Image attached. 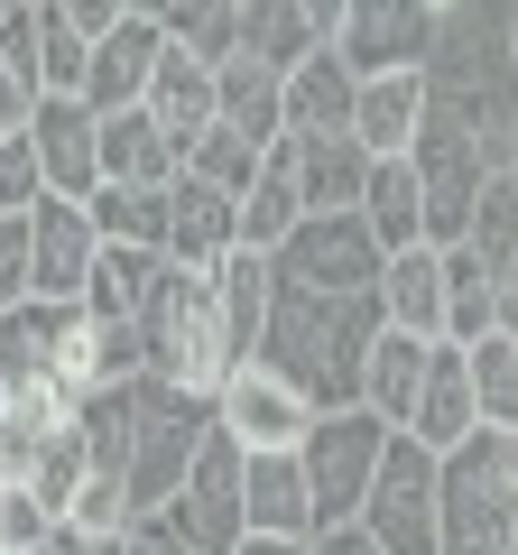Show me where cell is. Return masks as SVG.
<instances>
[{
  "mask_svg": "<svg viewBox=\"0 0 518 555\" xmlns=\"http://www.w3.org/2000/svg\"><path fill=\"white\" fill-rule=\"evenodd\" d=\"M65 518H75V528H140V509H130V491H120V481H83V491H75V509H65Z\"/></svg>",
  "mask_w": 518,
  "mask_h": 555,
  "instance_id": "obj_40",
  "label": "cell"
},
{
  "mask_svg": "<svg viewBox=\"0 0 518 555\" xmlns=\"http://www.w3.org/2000/svg\"><path fill=\"white\" fill-rule=\"evenodd\" d=\"M306 555H379V537L361 528V518H342V528H315V537H306Z\"/></svg>",
  "mask_w": 518,
  "mask_h": 555,
  "instance_id": "obj_43",
  "label": "cell"
},
{
  "mask_svg": "<svg viewBox=\"0 0 518 555\" xmlns=\"http://www.w3.org/2000/svg\"><path fill=\"white\" fill-rule=\"evenodd\" d=\"M426 361H436V343H426V334L379 324L371 352H361V408L389 416V426H407V416H417V389H426Z\"/></svg>",
  "mask_w": 518,
  "mask_h": 555,
  "instance_id": "obj_21",
  "label": "cell"
},
{
  "mask_svg": "<svg viewBox=\"0 0 518 555\" xmlns=\"http://www.w3.org/2000/svg\"><path fill=\"white\" fill-rule=\"evenodd\" d=\"M500 38H509V65H518V0H500Z\"/></svg>",
  "mask_w": 518,
  "mask_h": 555,
  "instance_id": "obj_50",
  "label": "cell"
},
{
  "mask_svg": "<svg viewBox=\"0 0 518 555\" xmlns=\"http://www.w3.org/2000/svg\"><path fill=\"white\" fill-rule=\"evenodd\" d=\"M10 10H20V0H0V20H10Z\"/></svg>",
  "mask_w": 518,
  "mask_h": 555,
  "instance_id": "obj_52",
  "label": "cell"
},
{
  "mask_svg": "<svg viewBox=\"0 0 518 555\" xmlns=\"http://www.w3.org/2000/svg\"><path fill=\"white\" fill-rule=\"evenodd\" d=\"M102 177H112V185H177L185 177V149L130 102V112L102 120Z\"/></svg>",
  "mask_w": 518,
  "mask_h": 555,
  "instance_id": "obj_23",
  "label": "cell"
},
{
  "mask_svg": "<svg viewBox=\"0 0 518 555\" xmlns=\"http://www.w3.org/2000/svg\"><path fill=\"white\" fill-rule=\"evenodd\" d=\"M47 528H56V518L38 509V491H28V481H0V555L47 546Z\"/></svg>",
  "mask_w": 518,
  "mask_h": 555,
  "instance_id": "obj_38",
  "label": "cell"
},
{
  "mask_svg": "<svg viewBox=\"0 0 518 555\" xmlns=\"http://www.w3.org/2000/svg\"><path fill=\"white\" fill-rule=\"evenodd\" d=\"M38 297V269H28V214H0V315Z\"/></svg>",
  "mask_w": 518,
  "mask_h": 555,
  "instance_id": "obj_39",
  "label": "cell"
},
{
  "mask_svg": "<svg viewBox=\"0 0 518 555\" xmlns=\"http://www.w3.org/2000/svg\"><path fill=\"white\" fill-rule=\"evenodd\" d=\"M0 139H10V130H0Z\"/></svg>",
  "mask_w": 518,
  "mask_h": 555,
  "instance_id": "obj_56",
  "label": "cell"
},
{
  "mask_svg": "<svg viewBox=\"0 0 518 555\" xmlns=\"http://www.w3.org/2000/svg\"><path fill=\"white\" fill-rule=\"evenodd\" d=\"M213 416H222V436H232L241 454H297L306 426H315V398L287 371H269V361H241L213 389Z\"/></svg>",
  "mask_w": 518,
  "mask_h": 555,
  "instance_id": "obj_10",
  "label": "cell"
},
{
  "mask_svg": "<svg viewBox=\"0 0 518 555\" xmlns=\"http://www.w3.org/2000/svg\"><path fill=\"white\" fill-rule=\"evenodd\" d=\"M56 10H65V20L83 28V38H102V28H120V20H130L120 0H56Z\"/></svg>",
  "mask_w": 518,
  "mask_h": 555,
  "instance_id": "obj_44",
  "label": "cell"
},
{
  "mask_svg": "<svg viewBox=\"0 0 518 555\" xmlns=\"http://www.w3.org/2000/svg\"><path fill=\"white\" fill-rule=\"evenodd\" d=\"M241 509H250L259 537H315V491H306V463L297 454H241Z\"/></svg>",
  "mask_w": 518,
  "mask_h": 555,
  "instance_id": "obj_20",
  "label": "cell"
},
{
  "mask_svg": "<svg viewBox=\"0 0 518 555\" xmlns=\"http://www.w3.org/2000/svg\"><path fill=\"white\" fill-rule=\"evenodd\" d=\"M315 47H334L315 20H306V0H241V56H259V65H306Z\"/></svg>",
  "mask_w": 518,
  "mask_h": 555,
  "instance_id": "obj_29",
  "label": "cell"
},
{
  "mask_svg": "<svg viewBox=\"0 0 518 555\" xmlns=\"http://www.w3.org/2000/svg\"><path fill=\"white\" fill-rule=\"evenodd\" d=\"M28 139H38V167H47V195H93L102 185V120L83 112V93H38L28 112Z\"/></svg>",
  "mask_w": 518,
  "mask_h": 555,
  "instance_id": "obj_13",
  "label": "cell"
},
{
  "mask_svg": "<svg viewBox=\"0 0 518 555\" xmlns=\"http://www.w3.org/2000/svg\"><path fill=\"white\" fill-rule=\"evenodd\" d=\"M167 38H177L185 56H204V65L241 56V0H177V20H167Z\"/></svg>",
  "mask_w": 518,
  "mask_h": 555,
  "instance_id": "obj_36",
  "label": "cell"
},
{
  "mask_svg": "<svg viewBox=\"0 0 518 555\" xmlns=\"http://www.w3.org/2000/svg\"><path fill=\"white\" fill-rule=\"evenodd\" d=\"M436 28H444L436 0H352L342 28H334V56L352 75H399V65L436 56Z\"/></svg>",
  "mask_w": 518,
  "mask_h": 555,
  "instance_id": "obj_11",
  "label": "cell"
},
{
  "mask_svg": "<svg viewBox=\"0 0 518 555\" xmlns=\"http://www.w3.org/2000/svg\"><path fill=\"white\" fill-rule=\"evenodd\" d=\"M120 10H130V20H158V28H167V10H177V0H120Z\"/></svg>",
  "mask_w": 518,
  "mask_h": 555,
  "instance_id": "obj_49",
  "label": "cell"
},
{
  "mask_svg": "<svg viewBox=\"0 0 518 555\" xmlns=\"http://www.w3.org/2000/svg\"><path fill=\"white\" fill-rule=\"evenodd\" d=\"M342 10H352V0H306V20H315L324 38H334V28H342Z\"/></svg>",
  "mask_w": 518,
  "mask_h": 555,
  "instance_id": "obj_48",
  "label": "cell"
},
{
  "mask_svg": "<svg viewBox=\"0 0 518 555\" xmlns=\"http://www.w3.org/2000/svg\"><path fill=\"white\" fill-rule=\"evenodd\" d=\"M481 334H500V315H491V269L454 241V250H444V343H481Z\"/></svg>",
  "mask_w": 518,
  "mask_h": 555,
  "instance_id": "obj_31",
  "label": "cell"
},
{
  "mask_svg": "<svg viewBox=\"0 0 518 555\" xmlns=\"http://www.w3.org/2000/svg\"><path fill=\"white\" fill-rule=\"evenodd\" d=\"M352 102H361V75L315 47L306 65H287V130H352Z\"/></svg>",
  "mask_w": 518,
  "mask_h": 555,
  "instance_id": "obj_25",
  "label": "cell"
},
{
  "mask_svg": "<svg viewBox=\"0 0 518 555\" xmlns=\"http://www.w3.org/2000/svg\"><path fill=\"white\" fill-rule=\"evenodd\" d=\"M148 518H158L185 555H232L241 537H250V509H241V444L213 426V444L185 463V481L167 491V509H148Z\"/></svg>",
  "mask_w": 518,
  "mask_h": 555,
  "instance_id": "obj_7",
  "label": "cell"
},
{
  "mask_svg": "<svg viewBox=\"0 0 518 555\" xmlns=\"http://www.w3.org/2000/svg\"><path fill=\"white\" fill-rule=\"evenodd\" d=\"M167 20H177V10H167Z\"/></svg>",
  "mask_w": 518,
  "mask_h": 555,
  "instance_id": "obj_55",
  "label": "cell"
},
{
  "mask_svg": "<svg viewBox=\"0 0 518 555\" xmlns=\"http://www.w3.org/2000/svg\"><path fill=\"white\" fill-rule=\"evenodd\" d=\"M83 214H93V232H102V241L167 250V185H112V177H102L93 195H83Z\"/></svg>",
  "mask_w": 518,
  "mask_h": 555,
  "instance_id": "obj_30",
  "label": "cell"
},
{
  "mask_svg": "<svg viewBox=\"0 0 518 555\" xmlns=\"http://www.w3.org/2000/svg\"><path fill=\"white\" fill-rule=\"evenodd\" d=\"M436 10H463V0H436Z\"/></svg>",
  "mask_w": 518,
  "mask_h": 555,
  "instance_id": "obj_53",
  "label": "cell"
},
{
  "mask_svg": "<svg viewBox=\"0 0 518 555\" xmlns=\"http://www.w3.org/2000/svg\"><path fill=\"white\" fill-rule=\"evenodd\" d=\"M509 167H518V112H509Z\"/></svg>",
  "mask_w": 518,
  "mask_h": 555,
  "instance_id": "obj_51",
  "label": "cell"
},
{
  "mask_svg": "<svg viewBox=\"0 0 518 555\" xmlns=\"http://www.w3.org/2000/svg\"><path fill=\"white\" fill-rule=\"evenodd\" d=\"M28 112H38V83L0 56V130H28Z\"/></svg>",
  "mask_w": 518,
  "mask_h": 555,
  "instance_id": "obj_42",
  "label": "cell"
},
{
  "mask_svg": "<svg viewBox=\"0 0 518 555\" xmlns=\"http://www.w3.org/2000/svg\"><path fill=\"white\" fill-rule=\"evenodd\" d=\"M509 555H518V546H509Z\"/></svg>",
  "mask_w": 518,
  "mask_h": 555,
  "instance_id": "obj_57",
  "label": "cell"
},
{
  "mask_svg": "<svg viewBox=\"0 0 518 555\" xmlns=\"http://www.w3.org/2000/svg\"><path fill=\"white\" fill-rule=\"evenodd\" d=\"M463 352H472L481 426H518V334H481V343H463Z\"/></svg>",
  "mask_w": 518,
  "mask_h": 555,
  "instance_id": "obj_35",
  "label": "cell"
},
{
  "mask_svg": "<svg viewBox=\"0 0 518 555\" xmlns=\"http://www.w3.org/2000/svg\"><path fill=\"white\" fill-rule=\"evenodd\" d=\"M436 481H444V454H426L417 436H389V454L371 473V500H361V528L379 537V555H444Z\"/></svg>",
  "mask_w": 518,
  "mask_h": 555,
  "instance_id": "obj_8",
  "label": "cell"
},
{
  "mask_svg": "<svg viewBox=\"0 0 518 555\" xmlns=\"http://www.w3.org/2000/svg\"><path fill=\"white\" fill-rule=\"evenodd\" d=\"M130 555H185V546L158 528V518H140V528H130Z\"/></svg>",
  "mask_w": 518,
  "mask_h": 555,
  "instance_id": "obj_46",
  "label": "cell"
},
{
  "mask_svg": "<svg viewBox=\"0 0 518 555\" xmlns=\"http://www.w3.org/2000/svg\"><path fill=\"white\" fill-rule=\"evenodd\" d=\"M463 250H472L481 269L518 259V167H491V177H481V204H472V232H463Z\"/></svg>",
  "mask_w": 518,
  "mask_h": 555,
  "instance_id": "obj_33",
  "label": "cell"
},
{
  "mask_svg": "<svg viewBox=\"0 0 518 555\" xmlns=\"http://www.w3.org/2000/svg\"><path fill=\"white\" fill-rule=\"evenodd\" d=\"M83 65H93V38L56 0H38V93H83Z\"/></svg>",
  "mask_w": 518,
  "mask_h": 555,
  "instance_id": "obj_34",
  "label": "cell"
},
{
  "mask_svg": "<svg viewBox=\"0 0 518 555\" xmlns=\"http://www.w3.org/2000/svg\"><path fill=\"white\" fill-rule=\"evenodd\" d=\"M389 250L371 241L361 214H306L297 232L269 250V278L279 287H315V297H352V287H379Z\"/></svg>",
  "mask_w": 518,
  "mask_h": 555,
  "instance_id": "obj_9",
  "label": "cell"
},
{
  "mask_svg": "<svg viewBox=\"0 0 518 555\" xmlns=\"http://www.w3.org/2000/svg\"><path fill=\"white\" fill-rule=\"evenodd\" d=\"M28 555H56V546H28Z\"/></svg>",
  "mask_w": 518,
  "mask_h": 555,
  "instance_id": "obj_54",
  "label": "cell"
},
{
  "mask_svg": "<svg viewBox=\"0 0 518 555\" xmlns=\"http://www.w3.org/2000/svg\"><path fill=\"white\" fill-rule=\"evenodd\" d=\"M279 149V139H269ZM250 130H232V120H213V130L185 149V177H204V185H222V195H250V177H259V158H269Z\"/></svg>",
  "mask_w": 518,
  "mask_h": 555,
  "instance_id": "obj_32",
  "label": "cell"
},
{
  "mask_svg": "<svg viewBox=\"0 0 518 555\" xmlns=\"http://www.w3.org/2000/svg\"><path fill=\"white\" fill-rule=\"evenodd\" d=\"M232 250H241V195H222V185H204V177H177L167 185V259L222 269Z\"/></svg>",
  "mask_w": 518,
  "mask_h": 555,
  "instance_id": "obj_15",
  "label": "cell"
},
{
  "mask_svg": "<svg viewBox=\"0 0 518 555\" xmlns=\"http://www.w3.org/2000/svg\"><path fill=\"white\" fill-rule=\"evenodd\" d=\"M297 149V195L306 214H361V185H371V149L352 130H287Z\"/></svg>",
  "mask_w": 518,
  "mask_h": 555,
  "instance_id": "obj_19",
  "label": "cell"
},
{
  "mask_svg": "<svg viewBox=\"0 0 518 555\" xmlns=\"http://www.w3.org/2000/svg\"><path fill=\"white\" fill-rule=\"evenodd\" d=\"M47 195V167H38V139L10 130L0 139V214H28V204Z\"/></svg>",
  "mask_w": 518,
  "mask_h": 555,
  "instance_id": "obj_37",
  "label": "cell"
},
{
  "mask_svg": "<svg viewBox=\"0 0 518 555\" xmlns=\"http://www.w3.org/2000/svg\"><path fill=\"white\" fill-rule=\"evenodd\" d=\"M491 315H500V334H518V259L491 269Z\"/></svg>",
  "mask_w": 518,
  "mask_h": 555,
  "instance_id": "obj_45",
  "label": "cell"
},
{
  "mask_svg": "<svg viewBox=\"0 0 518 555\" xmlns=\"http://www.w3.org/2000/svg\"><path fill=\"white\" fill-rule=\"evenodd\" d=\"M158 56H167V28H158V20H120V28H102V38H93V65H83V112L112 120V112H130V102H148Z\"/></svg>",
  "mask_w": 518,
  "mask_h": 555,
  "instance_id": "obj_14",
  "label": "cell"
},
{
  "mask_svg": "<svg viewBox=\"0 0 518 555\" xmlns=\"http://www.w3.org/2000/svg\"><path fill=\"white\" fill-rule=\"evenodd\" d=\"M213 75H222V120H232V130H250L259 149H269V139H287V75H279V65L222 56Z\"/></svg>",
  "mask_w": 518,
  "mask_h": 555,
  "instance_id": "obj_27",
  "label": "cell"
},
{
  "mask_svg": "<svg viewBox=\"0 0 518 555\" xmlns=\"http://www.w3.org/2000/svg\"><path fill=\"white\" fill-rule=\"evenodd\" d=\"M389 416H371L352 398V408H324L315 426H306V444H297V463H306V491H315V518L324 528H342V518H361V500H371V473H379V454H389Z\"/></svg>",
  "mask_w": 518,
  "mask_h": 555,
  "instance_id": "obj_5",
  "label": "cell"
},
{
  "mask_svg": "<svg viewBox=\"0 0 518 555\" xmlns=\"http://www.w3.org/2000/svg\"><path fill=\"white\" fill-rule=\"evenodd\" d=\"M0 371H10V379H56L65 398H83L102 379V352H93L83 306H65V297L10 306V315H0Z\"/></svg>",
  "mask_w": 518,
  "mask_h": 555,
  "instance_id": "obj_6",
  "label": "cell"
},
{
  "mask_svg": "<svg viewBox=\"0 0 518 555\" xmlns=\"http://www.w3.org/2000/svg\"><path fill=\"white\" fill-rule=\"evenodd\" d=\"M47 546L56 555H130V528H75V518H56Z\"/></svg>",
  "mask_w": 518,
  "mask_h": 555,
  "instance_id": "obj_41",
  "label": "cell"
},
{
  "mask_svg": "<svg viewBox=\"0 0 518 555\" xmlns=\"http://www.w3.org/2000/svg\"><path fill=\"white\" fill-rule=\"evenodd\" d=\"M426 102H436L426 65H399V75H361V102H352V139L371 149V158H407V139L426 130Z\"/></svg>",
  "mask_w": 518,
  "mask_h": 555,
  "instance_id": "obj_18",
  "label": "cell"
},
{
  "mask_svg": "<svg viewBox=\"0 0 518 555\" xmlns=\"http://www.w3.org/2000/svg\"><path fill=\"white\" fill-rule=\"evenodd\" d=\"M361 222H371V241H379L389 259L426 241V195H417V167H407V158H371V185H361Z\"/></svg>",
  "mask_w": 518,
  "mask_h": 555,
  "instance_id": "obj_26",
  "label": "cell"
},
{
  "mask_svg": "<svg viewBox=\"0 0 518 555\" xmlns=\"http://www.w3.org/2000/svg\"><path fill=\"white\" fill-rule=\"evenodd\" d=\"M481 426V398H472V352L463 343H436V361H426V389H417V416H407L399 436H417L426 454H454L463 436Z\"/></svg>",
  "mask_w": 518,
  "mask_h": 555,
  "instance_id": "obj_17",
  "label": "cell"
},
{
  "mask_svg": "<svg viewBox=\"0 0 518 555\" xmlns=\"http://www.w3.org/2000/svg\"><path fill=\"white\" fill-rule=\"evenodd\" d=\"M436 537H444V555H509L518 546V426H472L444 454Z\"/></svg>",
  "mask_w": 518,
  "mask_h": 555,
  "instance_id": "obj_2",
  "label": "cell"
},
{
  "mask_svg": "<svg viewBox=\"0 0 518 555\" xmlns=\"http://www.w3.org/2000/svg\"><path fill=\"white\" fill-rule=\"evenodd\" d=\"M379 287H352V297H315V287H279L269 278V334H259V361L287 371L306 398L324 408H352L361 398V352L379 334Z\"/></svg>",
  "mask_w": 518,
  "mask_h": 555,
  "instance_id": "obj_1",
  "label": "cell"
},
{
  "mask_svg": "<svg viewBox=\"0 0 518 555\" xmlns=\"http://www.w3.org/2000/svg\"><path fill=\"white\" fill-rule=\"evenodd\" d=\"M93 259H102V232H93V214H83L75 195H38L28 204V269H38V297L75 306L83 278H93Z\"/></svg>",
  "mask_w": 518,
  "mask_h": 555,
  "instance_id": "obj_12",
  "label": "cell"
},
{
  "mask_svg": "<svg viewBox=\"0 0 518 555\" xmlns=\"http://www.w3.org/2000/svg\"><path fill=\"white\" fill-rule=\"evenodd\" d=\"M232 555H306V546H297V537H259V528H250V537H241Z\"/></svg>",
  "mask_w": 518,
  "mask_h": 555,
  "instance_id": "obj_47",
  "label": "cell"
},
{
  "mask_svg": "<svg viewBox=\"0 0 518 555\" xmlns=\"http://www.w3.org/2000/svg\"><path fill=\"white\" fill-rule=\"evenodd\" d=\"M213 398L204 389H177V379H140V426H130V463H120V491L130 509H167V491L185 481V463L213 444Z\"/></svg>",
  "mask_w": 518,
  "mask_h": 555,
  "instance_id": "obj_4",
  "label": "cell"
},
{
  "mask_svg": "<svg viewBox=\"0 0 518 555\" xmlns=\"http://www.w3.org/2000/svg\"><path fill=\"white\" fill-rule=\"evenodd\" d=\"M232 343H222V306H213V269H185L167 259L158 287H148V315H140V379H177V389L213 398L232 379Z\"/></svg>",
  "mask_w": 518,
  "mask_h": 555,
  "instance_id": "obj_3",
  "label": "cell"
},
{
  "mask_svg": "<svg viewBox=\"0 0 518 555\" xmlns=\"http://www.w3.org/2000/svg\"><path fill=\"white\" fill-rule=\"evenodd\" d=\"M306 222V195H297V149H269V158H259V177H250V195H241V250H279L287 232H297Z\"/></svg>",
  "mask_w": 518,
  "mask_h": 555,
  "instance_id": "obj_24",
  "label": "cell"
},
{
  "mask_svg": "<svg viewBox=\"0 0 518 555\" xmlns=\"http://www.w3.org/2000/svg\"><path fill=\"white\" fill-rule=\"evenodd\" d=\"M213 306H222V343H232V361H259V334H269V259L232 250L213 269Z\"/></svg>",
  "mask_w": 518,
  "mask_h": 555,
  "instance_id": "obj_28",
  "label": "cell"
},
{
  "mask_svg": "<svg viewBox=\"0 0 518 555\" xmlns=\"http://www.w3.org/2000/svg\"><path fill=\"white\" fill-rule=\"evenodd\" d=\"M140 112L158 120V130L177 139V149H195V139L222 120V75H213L204 56H185L177 38H167V56H158V75H148V102H140Z\"/></svg>",
  "mask_w": 518,
  "mask_h": 555,
  "instance_id": "obj_16",
  "label": "cell"
},
{
  "mask_svg": "<svg viewBox=\"0 0 518 555\" xmlns=\"http://www.w3.org/2000/svg\"><path fill=\"white\" fill-rule=\"evenodd\" d=\"M379 315L399 324V334L444 343V250L436 241H417V250H399L379 269Z\"/></svg>",
  "mask_w": 518,
  "mask_h": 555,
  "instance_id": "obj_22",
  "label": "cell"
}]
</instances>
